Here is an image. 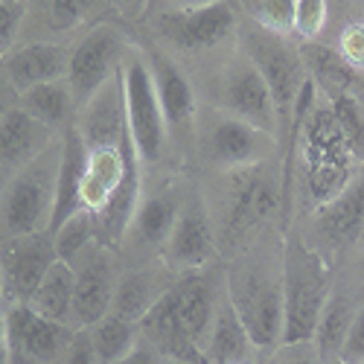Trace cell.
Returning a JSON list of instances; mask_svg holds the SVG:
<instances>
[{"label":"cell","instance_id":"6da1fadb","mask_svg":"<svg viewBox=\"0 0 364 364\" xmlns=\"http://www.w3.org/2000/svg\"><path fill=\"white\" fill-rule=\"evenodd\" d=\"M283 233L286 230L262 233L251 245L222 259L228 294L245 321L254 344L262 350L265 361L283 344Z\"/></svg>","mask_w":364,"mask_h":364},{"label":"cell","instance_id":"7a4b0ae2","mask_svg":"<svg viewBox=\"0 0 364 364\" xmlns=\"http://www.w3.org/2000/svg\"><path fill=\"white\" fill-rule=\"evenodd\" d=\"M239 23L242 9L236 0L201 9H149L143 38L175 55L190 73H198L236 50Z\"/></svg>","mask_w":364,"mask_h":364},{"label":"cell","instance_id":"3957f363","mask_svg":"<svg viewBox=\"0 0 364 364\" xmlns=\"http://www.w3.org/2000/svg\"><path fill=\"white\" fill-rule=\"evenodd\" d=\"M336 283V265L321 251H315L300 236L294 225L283 233V297H286V323H283V344H312L318 318L323 303Z\"/></svg>","mask_w":364,"mask_h":364},{"label":"cell","instance_id":"277c9868","mask_svg":"<svg viewBox=\"0 0 364 364\" xmlns=\"http://www.w3.org/2000/svg\"><path fill=\"white\" fill-rule=\"evenodd\" d=\"M193 79H196L201 102L216 105L262 132H271L283 143L280 117H277L274 97H271V87L257 70V65L239 50V44L236 50L222 55L219 62L193 73Z\"/></svg>","mask_w":364,"mask_h":364},{"label":"cell","instance_id":"5b68a950","mask_svg":"<svg viewBox=\"0 0 364 364\" xmlns=\"http://www.w3.org/2000/svg\"><path fill=\"white\" fill-rule=\"evenodd\" d=\"M286 155L283 143L245 119H239L216 105L201 102L196 123V149H193V172H230L259 166Z\"/></svg>","mask_w":364,"mask_h":364},{"label":"cell","instance_id":"8992f818","mask_svg":"<svg viewBox=\"0 0 364 364\" xmlns=\"http://www.w3.org/2000/svg\"><path fill=\"white\" fill-rule=\"evenodd\" d=\"M123 94H126V126H129V140L134 146V155L143 172H158L166 166H178L172 158V143L166 132L164 108L155 90V79H151L146 53L140 41L134 38L126 58H123Z\"/></svg>","mask_w":364,"mask_h":364},{"label":"cell","instance_id":"52a82bcc","mask_svg":"<svg viewBox=\"0 0 364 364\" xmlns=\"http://www.w3.org/2000/svg\"><path fill=\"white\" fill-rule=\"evenodd\" d=\"M62 155L65 146L58 137L47 151H41L33 164H26L0 187V239L50 230L58 198Z\"/></svg>","mask_w":364,"mask_h":364},{"label":"cell","instance_id":"ba28073f","mask_svg":"<svg viewBox=\"0 0 364 364\" xmlns=\"http://www.w3.org/2000/svg\"><path fill=\"white\" fill-rule=\"evenodd\" d=\"M193 169L166 166L158 172H143V190L134 210V219L119 245V254L129 265L155 262L164 254V245L181 213V201Z\"/></svg>","mask_w":364,"mask_h":364},{"label":"cell","instance_id":"9c48e42d","mask_svg":"<svg viewBox=\"0 0 364 364\" xmlns=\"http://www.w3.org/2000/svg\"><path fill=\"white\" fill-rule=\"evenodd\" d=\"M239 50L257 65V70L262 73V79L271 87V97H274L277 117H280V132H283V151H286L294 105H297L303 85L309 79L306 65H303V55H300V41L294 36L271 33V29H265L257 21L242 15Z\"/></svg>","mask_w":364,"mask_h":364},{"label":"cell","instance_id":"30bf717a","mask_svg":"<svg viewBox=\"0 0 364 364\" xmlns=\"http://www.w3.org/2000/svg\"><path fill=\"white\" fill-rule=\"evenodd\" d=\"M137 41L146 53L151 79H155V90H158L164 119H166V132H169V143H172V158L181 169H193L196 123H198V108H201L196 79L175 55H169L158 44H151L146 38H137Z\"/></svg>","mask_w":364,"mask_h":364},{"label":"cell","instance_id":"8fae6325","mask_svg":"<svg viewBox=\"0 0 364 364\" xmlns=\"http://www.w3.org/2000/svg\"><path fill=\"white\" fill-rule=\"evenodd\" d=\"M161 262L169 271H175L178 277L190 274V271H201L213 262H222L216 222H213V213H210L201 178L196 172H190L184 201H181V213L164 245Z\"/></svg>","mask_w":364,"mask_h":364},{"label":"cell","instance_id":"7c38bea8","mask_svg":"<svg viewBox=\"0 0 364 364\" xmlns=\"http://www.w3.org/2000/svg\"><path fill=\"white\" fill-rule=\"evenodd\" d=\"M132 41H134V36L123 23H117L114 18L87 26L82 36L73 38L65 79H68V85L73 90L76 111H79V105L85 100L94 97L111 76L119 73Z\"/></svg>","mask_w":364,"mask_h":364},{"label":"cell","instance_id":"4fadbf2b","mask_svg":"<svg viewBox=\"0 0 364 364\" xmlns=\"http://www.w3.org/2000/svg\"><path fill=\"white\" fill-rule=\"evenodd\" d=\"M291 225L315 251H321L336 265L341 254H347L364 239V164L341 196L297 216Z\"/></svg>","mask_w":364,"mask_h":364},{"label":"cell","instance_id":"5bb4252c","mask_svg":"<svg viewBox=\"0 0 364 364\" xmlns=\"http://www.w3.org/2000/svg\"><path fill=\"white\" fill-rule=\"evenodd\" d=\"M76 291H73V323L79 329H87L111 312L114 291L119 283V274L126 268V259L117 248L105 242H90V245L70 262Z\"/></svg>","mask_w":364,"mask_h":364},{"label":"cell","instance_id":"9a60e30c","mask_svg":"<svg viewBox=\"0 0 364 364\" xmlns=\"http://www.w3.org/2000/svg\"><path fill=\"white\" fill-rule=\"evenodd\" d=\"M4 326L12 364H62L79 332V326L41 318L26 303H9Z\"/></svg>","mask_w":364,"mask_h":364},{"label":"cell","instance_id":"2e32d148","mask_svg":"<svg viewBox=\"0 0 364 364\" xmlns=\"http://www.w3.org/2000/svg\"><path fill=\"white\" fill-rule=\"evenodd\" d=\"M21 41H73L117 12L114 0H23Z\"/></svg>","mask_w":364,"mask_h":364},{"label":"cell","instance_id":"e0dca14e","mask_svg":"<svg viewBox=\"0 0 364 364\" xmlns=\"http://www.w3.org/2000/svg\"><path fill=\"white\" fill-rule=\"evenodd\" d=\"M55 259L58 251L53 230L0 239V274H4L6 306L9 303H26L33 297Z\"/></svg>","mask_w":364,"mask_h":364},{"label":"cell","instance_id":"ac0fdd59","mask_svg":"<svg viewBox=\"0 0 364 364\" xmlns=\"http://www.w3.org/2000/svg\"><path fill=\"white\" fill-rule=\"evenodd\" d=\"M73 129L79 132V137L87 149H105V146H123L126 143L129 126H126L123 73L111 76L94 97L79 105Z\"/></svg>","mask_w":364,"mask_h":364},{"label":"cell","instance_id":"d6986e66","mask_svg":"<svg viewBox=\"0 0 364 364\" xmlns=\"http://www.w3.org/2000/svg\"><path fill=\"white\" fill-rule=\"evenodd\" d=\"M58 137L62 134L38 123L21 105L9 108L0 117V187L26 164H33L41 151H47Z\"/></svg>","mask_w":364,"mask_h":364},{"label":"cell","instance_id":"ffe728a7","mask_svg":"<svg viewBox=\"0 0 364 364\" xmlns=\"http://www.w3.org/2000/svg\"><path fill=\"white\" fill-rule=\"evenodd\" d=\"M134 161H137V155H134V146L129 137L123 146L87 149L82 184H79V207L94 216L100 210H105L108 201L117 196V190L123 187V181L129 178V169Z\"/></svg>","mask_w":364,"mask_h":364},{"label":"cell","instance_id":"44dd1931","mask_svg":"<svg viewBox=\"0 0 364 364\" xmlns=\"http://www.w3.org/2000/svg\"><path fill=\"white\" fill-rule=\"evenodd\" d=\"M175 283H178V274L169 271L161 259L137 262V265L126 262L123 274H119V283H117V291H114L111 312L126 321L140 323L166 297V291Z\"/></svg>","mask_w":364,"mask_h":364},{"label":"cell","instance_id":"7402d4cb","mask_svg":"<svg viewBox=\"0 0 364 364\" xmlns=\"http://www.w3.org/2000/svg\"><path fill=\"white\" fill-rule=\"evenodd\" d=\"M70 44L73 41H21L15 50L0 58V70L18 94L41 82L65 79L70 62Z\"/></svg>","mask_w":364,"mask_h":364},{"label":"cell","instance_id":"603a6c76","mask_svg":"<svg viewBox=\"0 0 364 364\" xmlns=\"http://www.w3.org/2000/svg\"><path fill=\"white\" fill-rule=\"evenodd\" d=\"M201 353H204V364H265L262 350L254 344L245 321H242V315L233 306L228 286L216 306L213 323L207 329Z\"/></svg>","mask_w":364,"mask_h":364},{"label":"cell","instance_id":"cb8c5ba5","mask_svg":"<svg viewBox=\"0 0 364 364\" xmlns=\"http://www.w3.org/2000/svg\"><path fill=\"white\" fill-rule=\"evenodd\" d=\"M361 291H355L353 286H344L338 280L332 283V291H329V297L323 303V312L318 318V329H315V338H312V344H315V350H318L323 364L341 361V350H344V341H347V332L353 326Z\"/></svg>","mask_w":364,"mask_h":364},{"label":"cell","instance_id":"d4e9b609","mask_svg":"<svg viewBox=\"0 0 364 364\" xmlns=\"http://www.w3.org/2000/svg\"><path fill=\"white\" fill-rule=\"evenodd\" d=\"M300 55L303 65H306L309 79L315 82V87L323 97H336V94H347L355 87L358 73L338 55V50L329 41L318 38V41H300Z\"/></svg>","mask_w":364,"mask_h":364},{"label":"cell","instance_id":"484cf974","mask_svg":"<svg viewBox=\"0 0 364 364\" xmlns=\"http://www.w3.org/2000/svg\"><path fill=\"white\" fill-rule=\"evenodd\" d=\"M18 105L58 134H62L68 126H73V119H76V100H73V90H70L68 79L41 82L36 87L23 90L18 97Z\"/></svg>","mask_w":364,"mask_h":364},{"label":"cell","instance_id":"4316f807","mask_svg":"<svg viewBox=\"0 0 364 364\" xmlns=\"http://www.w3.org/2000/svg\"><path fill=\"white\" fill-rule=\"evenodd\" d=\"M73 291H76L73 265L65 259H55L53 268L44 274L41 286L36 289V294L26 300V306L47 321L76 326L73 323Z\"/></svg>","mask_w":364,"mask_h":364},{"label":"cell","instance_id":"83f0119b","mask_svg":"<svg viewBox=\"0 0 364 364\" xmlns=\"http://www.w3.org/2000/svg\"><path fill=\"white\" fill-rule=\"evenodd\" d=\"M87 338H90V347H94L100 364H117L140 341V323L108 312L105 318L87 326Z\"/></svg>","mask_w":364,"mask_h":364},{"label":"cell","instance_id":"f1b7e54d","mask_svg":"<svg viewBox=\"0 0 364 364\" xmlns=\"http://www.w3.org/2000/svg\"><path fill=\"white\" fill-rule=\"evenodd\" d=\"M55 236V251H58V259H65V262H73L90 242H97V219L94 213H87V210H76V213H70L62 225H58L53 230Z\"/></svg>","mask_w":364,"mask_h":364},{"label":"cell","instance_id":"f546056e","mask_svg":"<svg viewBox=\"0 0 364 364\" xmlns=\"http://www.w3.org/2000/svg\"><path fill=\"white\" fill-rule=\"evenodd\" d=\"M332 102V111H336V119L341 126V134L347 140V146L353 149V155L358 164H364V108L355 100L353 90L347 94H336V97H326Z\"/></svg>","mask_w":364,"mask_h":364},{"label":"cell","instance_id":"4dcf8cb0","mask_svg":"<svg viewBox=\"0 0 364 364\" xmlns=\"http://www.w3.org/2000/svg\"><path fill=\"white\" fill-rule=\"evenodd\" d=\"M236 4L242 15L257 21L259 26L271 29V33H280V36H291L297 0H236Z\"/></svg>","mask_w":364,"mask_h":364},{"label":"cell","instance_id":"1f68e13d","mask_svg":"<svg viewBox=\"0 0 364 364\" xmlns=\"http://www.w3.org/2000/svg\"><path fill=\"white\" fill-rule=\"evenodd\" d=\"M329 18H332L329 0H297L291 36L297 41H318L329 33Z\"/></svg>","mask_w":364,"mask_h":364},{"label":"cell","instance_id":"d6a6232c","mask_svg":"<svg viewBox=\"0 0 364 364\" xmlns=\"http://www.w3.org/2000/svg\"><path fill=\"white\" fill-rule=\"evenodd\" d=\"M323 41H329L332 47H336L338 55L355 73H364V15L344 21V26H338V33L326 36Z\"/></svg>","mask_w":364,"mask_h":364},{"label":"cell","instance_id":"836d02e7","mask_svg":"<svg viewBox=\"0 0 364 364\" xmlns=\"http://www.w3.org/2000/svg\"><path fill=\"white\" fill-rule=\"evenodd\" d=\"M23 12H26L23 0H4L0 4V58L21 44Z\"/></svg>","mask_w":364,"mask_h":364},{"label":"cell","instance_id":"e575fe53","mask_svg":"<svg viewBox=\"0 0 364 364\" xmlns=\"http://www.w3.org/2000/svg\"><path fill=\"white\" fill-rule=\"evenodd\" d=\"M341 361L344 364H364V291H361V300H358L353 326L347 332V341H344V350H341Z\"/></svg>","mask_w":364,"mask_h":364},{"label":"cell","instance_id":"d590c367","mask_svg":"<svg viewBox=\"0 0 364 364\" xmlns=\"http://www.w3.org/2000/svg\"><path fill=\"white\" fill-rule=\"evenodd\" d=\"M265 364H323L315 344H291L280 347L277 353H271Z\"/></svg>","mask_w":364,"mask_h":364},{"label":"cell","instance_id":"8d00e7d4","mask_svg":"<svg viewBox=\"0 0 364 364\" xmlns=\"http://www.w3.org/2000/svg\"><path fill=\"white\" fill-rule=\"evenodd\" d=\"M161 361H164V355L140 336V341L134 344V350H132L129 355H123L117 364H161Z\"/></svg>","mask_w":364,"mask_h":364},{"label":"cell","instance_id":"74e56055","mask_svg":"<svg viewBox=\"0 0 364 364\" xmlns=\"http://www.w3.org/2000/svg\"><path fill=\"white\" fill-rule=\"evenodd\" d=\"M18 90L12 87V82L4 76V70H0V117H4L9 108H15L18 105Z\"/></svg>","mask_w":364,"mask_h":364},{"label":"cell","instance_id":"f35d334b","mask_svg":"<svg viewBox=\"0 0 364 364\" xmlns=\"http://www.w3.org/2000/svg\"><path fill=\"white\" fill-rule=\"evenodd\" d=\"M225 0H161L155 9H201V6H216Z\"/></svg>","mask_w":364,"mask_h":364},{"label":"cell","instance_id":"ab89813d","mask_svg":"<svg viewBox=\"0 0 364 364\" xmlns=\"http://www.w3.org/2000/svg\"><path fill=\"white\" fill-rule=\"evenodd\" d=\"M353 94H355V100H358V102H361V108H364V73H358L355 87H353Z\"/></svg>","mask_w":364,"mask_h":364},{"label":"cell","instance_id":"60d3db41","mask_svg":"<svg viewBox=\"0 0 364 364\" xmlns=\"http://www.w3.org/2000/svg\"><path fill=\"white\" fill-rule=\"evenodd\" d=\"M161 364H198V361H187V358H172V355H164Z\"/></svg>","mask_w":364,"mask_h":364},{"label":"cell","instance_id":"b9f144b4","mask_svg":"<svg viewBox=\"0 0 364 364\" xmlns=\"http://www.w3.org/2000/svg\"><path fill=\"white\" fill-rule=\"evenodd\" d=\"M4 318H6V306H0V341H4V332H6V326H4Z\"/></svg>","mask_w":364,"mask_h":364},{"label":"cell","instance_id":"7bdbcfd3","mask_svg":"<svg viewBox=\"0 0 364 364\" xmlns=\"http://www.w3.org/2000/svg\"><path fill=\"white\" fill-rule=\"evenodd\" d=\"M0 306H6V297H4V274H0Z\"/></svg>","mask_w":364,"mask_h":364},{"label":"cell","instance_id":"ee69618b","mask_svg":"<svg viewBox=\"0 0 364 364\" xmlns=\"http://www.w3.org/2000/svg\"><path fill=\"white\" fill-rule=\"evenodd\" d=\"M158 4H161V0H151V4H149V9H155V6H158Z\"/></svg>","mask_w":364,"mask_h":364},{"label":"cell","instance_id":"f6af8a7d","mask_svg":"<svg viewBox=\"0 0 364 364\" xmlns=\"http://www.w3.org/2000/svg\"><path fill=\"white\" fill-rule=\"evenodd\" d=\"M0 4H4V0H0Z\"/></svg>","mask_w":364,"mask_h":364}]
</instances>
